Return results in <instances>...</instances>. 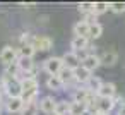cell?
Wrapping results in <instances>:
<instances>
[{"label": "cell", "mask_w": 125, "mask_h": 115, "mask_svg": "<svg viewBox=\"0 0 125 115\" xmlns=\"http://www.w3.org/2000/svg\"><path fill=\"white\" fill-rule=\"evenodd\" d=\"M0 84L4 88V93L7 94V98H21L22 96V86H21V79L19 77H12L9 74H2Z\"/></svg>", "instance_id": "cell-1"}, {"label": "cell", "mask_w": 125, "mask_h": 115, "mask_svg": "<svg viewBox=\"0 0 125 115\" xmlns=\"http://www.w3.org/2000/svg\"><path fill=\"white\" fill-rule=\"evenodd\" d=\"M21 86H22V100L24 103H31V101H36L38 98V89H40V82L34 76H29V77H21Z\"/></svg>", "instance_id": "cell-2"}, {"label": "cell", "mask_w": 125, "mask_h": 115, "mask_svg": "<svg viewBox=\"0 0 125 115\" xmlns=\"http://www.w3.org/2000/svg\"><path fill=\"white\" fill-rule=\"evenodd\" d=\"M29 45L36 50V52H48L53 46V40L50 36H40V34H33Z\"/></svg>", "instance_id": "cell-3"}, {"label": "cell", "mask_w": 125, "mask_h": 115, "mask_svg": "<svg viewBox=\"0 0 125 115\" xmlns=\"http://www.w3.org/2000/svg\"><path fill=\"white\" fill-rule=\"evenodd\" d=\"M63 69V60L62 57H50L43 62V70L50 76H58V72Z\"/></svg>", "instance_id": "cell-4"}, {"label": "cell", "mask_w": 125, "mask_h": 115, "mask_svg": "<svg viewBox=\"0 0 125 115\" xmlns=\"http://www.w3.org/2000/svg\"><path fill=\"white\" fill-rule=\"evenodd\" d=\"M17 58H19V52H17V48H16V46L7 45V46H4V48H2V52H0V62H2L5 67H7V65H10V64H16V62H17Z\"/></svg>", "instance_id": "cell-5"}, {"label": "cell", "mask_w": 125, "mask_h": 115, "mask_svg": "<svg viewBox=\"0 0 125 115\" xmlns=\"http://www.w3.org/2000/svg\"><path fill=\"white\" fill-rule=\"evenodd\" d=\"M62 60H63V67H67L70 70H75V69H79L82 65V58L79 57V53H75L72 50L70 52H65L62 55Z\"/></svg>", "instance_id": "cell-6"}, {"label": "cell", "mask_w": 125, "mask_h": 115, "mask_svg": "<svg viewBox=\"0 0 125 115\" xmlns=\"http://www.w3.org/2000/svg\"><path fill=\"white\" fill-rule=\"evenodd\" d=\"M116 106V101L115 98H96V112H101V113H110L113 108Z\"/></svg>", "instance_id": "cell-7"}, {"label": "cell", "mask_w": 125, "mask_h": 115, "mask_svg": "<svg viewBox=\"0 0 125 115\" xmlns=\"http://www.w3.org/2000/svg\"><path fill=\"white\" fill-rule=\"evenodd\" d=\"M38 106H40V110H41L43 113L53 115V113H55V108H57V100H55L53 96H45V98L40 100Z\"/></svg>", "instance_id": "cell-8"}, {"label": "cell", "mask_w": 125, "mask_h": 115, "mask_svg": "<svg viewBox=\"0 0 125 115\" xmlns=\"http://www.w3.org/2000/svg\"><path fill=\"white\" fill-rule=\"evenodd\" d=\"M89 46V38H82V36H74L70 41V48L75 53H84Z\"/></svg>", "instance_id": "cell-9"}, {"label": "cell", "mask_w": 125, "mask_h": 115, "mask_svg": "<svg viewBox=\"0 0 125 115\" xmlns=\"http://www.w3.org/2000/svg\"><path fill=\"white\" fill-rule=\"evenodd\" d=\"M99 65H101V60H99V55H96V53H87V55L82 58V67L87 69L89 72L96 70Z\"/></svg>", "instance_id": "cell-10"}, {"label": "cell", "mask_w": 125, "mask_h": 115, "mask_svg": "<svg viewBox=\"0 0 125 115\" xmlns=\"http://www.w3.org/2000/svg\"><path fill=\"white\" fill-rule=\"evenodd\" d=\"M99 60H101V65L104 67H113L116 62H118V53L115 50H106L99 55Z\"/></svg>", "instance_id": "cell-11"}, {"label": "cell", "mask_w": 125, "mask_h": 115, "mask_svg": "<svg viewBox=\"0 0 125 115\" xmlns=\"http://www.w3.org/2000/svg\"><path fill=\"white\" fill-rule=\"evenodd\" d=\"M17 67L22 74H33L34 76V62L29 57H19L17 58Z\"/></svg>", "instance_id": "cell-12"}, {"label": "cell", "mask_w": 125, "mask_h": 115, "mask_svg": "<svg viewBox=\"0 0 125 115\" xmlns=\"http://www.w3.org/2000/svg\"><path fill=\"white\" fill-rule=\"evenodd\" d=\"M4 105H5V110L9 113H21V110L24 108L26 103L22 98H9L7 103H4Z\"/></svg>", "instance_id": "cell-13"}, {"label": "cell", "mask_w": 125, "mask_h": 115, "mask_svg": "<svg viewBox=\"0 0 125 115\" xmlns=\"http://www.w3.org/2000/svg\"><path fill=\"white\" fill-rule=\"evenodd\" d=\"M96 96H99V98H115L116 96V84L115 82H103V86H101V89L98 91Z\"/></svg>", "instance_id": "cell-14"}, {"label": "cell", "mask_w": 125, "mask_h": 115, "mask_svg": "<svg viewBox=\"0 0 125 115\" xmlns=\"http://www.w3.org/2000/svg\"><path fill=\"white\" fill-rule=\"evenodd\" d=\"M91 74H93V72H89L87 69H84V67L81 65L79 69L74 70V82H77V84H84V86H86V82L91 79Z\"/></svg>", "instance_id": "cell-15"}, {"label": "cell", "mask_w": 125, "mask_h": 115, "mask_svg": "<svg viewBox=\"0 0 125 115\" xmlns=\"http://www.w3.org/2000/svg\"><path fill=\"white\" fill-rule=\"evenodd\" d=\"M91 94H94V93L87 91L86 88H77V89L74 91L72 101H77V103H86V105H87V100H89V96H91Z\"/></svg>", "instance_id": "cell-16"}, {"label": "cell", "mask_w": 125, "mask_h": 115, "mask_svg": "<svg viewBox=\"0 0 125 115\" xmlns=\"http://www.w3.org/2000/svg\"><path fill=\"white\" fill-rule=\"evenodd\" d=\"M74 34L75 36H82V38H87L89 36V24L82 19V21H77L74 24Z\"/></svg>", "instance_id": "cell-17"}, {"label": "cell", "mask_w": 125, "mask_h": 115, "mask_svg": "<svg viewBox=\"0 0 125 115\" xmlns=\"http://www.w3.org/2000/svg\"><path fill=\"white\" fill-rule=\"evenodd\" d=\"M63 86L65 84L62 82V79L58 76H48V79H46V88L48 89H52V91H62Z\"/></svg>", "instance_id": "cell-18"}, {"label": "cell", "mask_w": 125, "mask_h": 115, "mask_svg": "<svg viewBox=\"0 0 125 115\" xmlns=\"http://www.w3.org/2000/svg\"><path fill=\"white\" fill-rule=\"evenodd\" d=\"M101 86H103V81L98 77V76H91V79L86 82V89L87 91H91V93H94V94H98V91L101 89Z\"/></svg>", "instance_id": "cell-19"}, {"label": "cell", "mask_w": 125, "mask_h": 115, "mask_svg": "<svg viewBox=\"0 0 125 115\" xmlns=\"http://www.w3.org/2000/svg\"><path fill=\"white\" fill-rule=\"evenodd\" d=\"M40 112V106H38V101H31V103H26L24 108L21 110L19 115H38Z\"/></svg>", "instance_id": "cell-20"}, {"label": "cell", "mask_w": 125, "mask_h": 115, "mask_svg": "<svg viewBox=\"0 0 125 115\" xmlns=\"http://www.w3.org/2000/svg\"><path fill=\"white\" fill-rule=\"evenodd\" d=\"M101 34H103V26L99 23L89 26V36H87L89 40H98V38H101Z\"/></svg>", "instance_id": "cell-21"}, {"label": "cell", "mask_w": 125, "mask_h": 115, "mask_svg": "<svg viewBox=\"0 0 125 115\" xmlns=\"http://www.w3.org/2000/svg\"><path fill=\"white\" fill-rule=\"evenodd\" d=\"M69 112H70V103L67 100H58L55 113H58V115H69Z\"/></svg>", "instance_id": "cell-22"}, {"label": "cell", "mask_w": 125, "mask_h": 115, "mask_svg": "<svg viewBox=\"0 0 125 115\" xmlns=\"http://www.w3.org/2000/svg\"><path fill=\"white\" fill-rule=\"evenodd\" d=\"M86 110H87V105H86V103L72 101V103H70V112H69V115H82Z\"/></svg>", "instance_id": "cell-23"}, {"label": "cell", "mask_w": 125, "mask_h": 115, "mask_svg": "<svg viewBox=\"0 0 125 115\" xmlns=\"http://www.w3.org/2000/svg\"><path fill=\"white\" fill-rule=\"evenodd\" d=\"M58 77L62 79V82H63V84H69V82H72V81H74V70H70V69L63 67V69L58 72Z\"/></svg>", "instance_id": "cell-24"}, {"label": "cell", "mask_w": 125, "mask_h": 115, "mask_svg": "<svg viewBox=\"0 0 125 115\" xmlns=\"http://www.w3.org/2000/svg\"><path fill=\"white\" fill-rule=\"evenodd\" d=\"M77 11H79L81 14L87 16V14L94 12V2H81V4L77 5Z\"/></svg>", "instance_id": "cell-25"}, {"label": "cell", "mask_w": 125, "mask_h": 115, "mask_svg": "<svg viewBox=\"0 0 125 115\" xmlns=\"http://www.w3.org/2000/svg\"><path fill=\"white\" fill-rule=\"evenodd\" d=\"M17 52H19V57H29V58H33V55L36 53V50L31 45H21V48H17Z\"/></svg>", "instance_id": "cell-26"}, {"label": "cell", "mask_w": 125, "mask_h": 115, "mask_svg": "<svg viewBox=\"0 0 125 115\" xmlns=\"http://www.w3.org/2000/svg\"><path fill=\"white\" fill-rule=\"evenodd\" d=\"M110 11V2H94V14L101 16Z\"/></svg>", "instance_id": "cell-27"}, {"label": "cell", "mask_w": 125, "mask_h": 115, "mask_svg": "<svg viewBox=\"0 0 125 115\" xmlns=\"http://www.w3.org/2000/svg\"><path fill=\"white\" fill-rule=\"evenodd\" d=\"M110 11L113 14H123L125 12V2H110Z\"/></svg>", "instance_id": "cell-28"}, {"label": "cell", "mask_w": 125, "mask_h": 115, "mask_svg": "<svg viewBox=\"0 0 125 115\" xmlns=\"http://www.w3.org/2000/svg\"><path fill=\"white\" fill-rule=\"evenodd\" d=\"M118 115H125V101L120 103V108H118Z\"/></svg>", "instance_id": "cell-29"}, {"label": "cell", "mask_w": 125, "mask_h": 115, "mask_svg": "<svg viewBox=\"0 0 125 115\" xmlns=\"http://www.w3.org/2000/svg\"><path fill=\"white\" fill-rule=\"evenodd\" d=\"M5 93H4V88H2V84H0V103H2V96H4Z\"/></svg>", "instance_id": "cell-30"}, {"label": "cell", "mask_w": 125, "mask_h": 115, "mask_svg": "<svg viewBox=\"0 0 125 115\" xmlns=\"http://www.w3.org/2000/svg\"><path fill=\"white\" fill-rule=\"evenodd\" d=\"M82 115H96V112H91V110H86Z\"/></svg>", "instance_id": "cell-31"}, {"label": "cell", "mask_w": 125, "mask_h": 115, "mask_svg": "<svg viewBox=\"0 0 125 115\" xmlns=\"http://www.w3.org/2000/svg\"><path fill=\"white\" fill-rule=\"evenodd\" d=\"M21 5H24V7H28V9H31V7H34V4H21Z\"/></svg>", "instance_id": "cell-32"}, {"label": "cell", "mask_w": 125, "mask_h": 115, "mask_svg": "<svg viewBox=\"0 0 125 115\" xmlns=\"http://www.w3.org/2000/svg\"><path fill=\"white\" fill-rule=\"evenodd\" d=\"M2 112H4V103H0V115H2Z\"/></svg>", "instance_id": "cell-33"}, {"label": "cell", "mask_w": 125, "mask_h": 115, "mask_svg": "<svg viewBox=\"0 0 125 115\" xmlns=\"http://www.w3.org/2000/svg\"><path fill=\"white\" fill-rule=\"evenodd\" d=\"M96 115H110V113H101V112H96Z\"/></svg>", "instance_id": "cell-34"}, {"label": "cell", "mask_w": 125, "mask_h": 115, "mask_svg": "<svg viewBox=\"0 0 125 115\" xmlns=\"http://www.w3.org/2000/svg\"><path fill=\"white\" fill-rule=\"evenodd\" d=\"M53 115H58V113H53Z\"/></svg>", "instance_id": "cell-35"}]
</instances>
